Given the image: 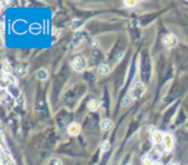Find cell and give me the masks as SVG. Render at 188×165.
I'll use <instances>...</instances> for the list:
<instances>
[{
	"label": "cell",
	"mask_w": 188,
	"mask_h": 165,
	"mask_svg": "<svg viewBox=\"0 0 188 165\" xmlns=\"http://www.w3.org/2000/svg\"><path fill=\"white\" fill-rule=\"evenodd\" d=\"M1 163L2 165H16V161L13 160L11 153L6 147L1 151Z\"/></svg>",
	"instance_id": "cell-4"
},
{
	"label": "cell",
	"mask_w": 188,
	"mask_h": 165,
	"mask_svg": "<svg viewBox=\"0 0 188 165\" xmlns=\"http://www.w3.org/2000/svg\"><path fill=\"white\" fill-rule=\"evenodd\" d=\"M169 165H179V163L178 162H170Z\"/></svg>",
	"instance_id": "cell-21"
},
{
	"label": "cell",
	"mask_w": 188,
	"mask_h": 165,
	"mask_svg": "<svg viewBox=\"0 0 188 165\" xmlns=\"http://www.w3.org/2000/svg\"><path fill=\"white\" fill-rule=\"evenodd\" d=\"M109 72H110V68H109V66L107 64H100L99 65L98 73L100 74V75H107V74H109Z\"/></svg>",
	"instance_id": "cell-12"
},
{
	"label": "cell",
	"mask_w": 188,
	"mask_h": 165,
	"mask_svg": "<svg viewBox=\"0 0 188 165\" xmlns=\"http://www.w3.org/2000/svg\"><path fill=\"white\" fill-rule=\"evenodd\" d=\"M80 131H82V127L79 126V123L77 122H72L67 127V133L69 135H73V136L78 135L80 133Z\"/></svg>",
	"instance_id": "cell-7"
},
{
	"label": "cell",
	"mask_w": 188,
	"mask_h": 165,
	"mask_svg": "<svg viewBox=\"0 0 188 165\" xmlns=\"http://www.w3.org/2000/svg\"><path fill=\"white\" fill-rule=\"evenodd\" d=\"M72 67L76 72H83L87 67V61L84 56H77L72 62Z\"/></svg>",
	"instance_id": "cell-2"
},
{
	"label": "cell",
	"mask_w": 188,
	"mask_h": 165,
	"mask_svg": "<svg viewBox=\"0 0 188 165\" xmlns=\"http://www.w3.org/2000/svg\"><path fill=\"white\" fill-rule=\"evenodd\" d=\"M151 141H152V143L153 144H156V145H158V144H161V143H163L164 141V134L161 132V131H155L153 134L151 135Z\"/></svg>",
	"instance_id": "cell-8"
},
{
	"label": "cell",
	"mask_w": 188,
	"mask_h": 165,
	"mask_svg": "<svg viewBox=\"0 0 188 165\" xmlns=\"http://www.w3.org/2000/svg\"><path fill=\"white\" fill-rule=\"evenodd\" d=\"M37 76H38V78L40 80H46L47 79V77H49V73H47L46 69L40 68L38 71V73H37Z\"/></svg>",
	"instance_id": "cell-11"
},
{
	"label": "cell",
	"mask_w": 188,
	"mask_h": 165,
	"mask_svg": "<svg viewBox=\"0 0 188 165\" xmlns=\"http://www.w3.org/2000/svg\"><path fill=\"white\" fill-rule=\"evenodd\" d=\"M100 127H101V129H102L103 131H109V130H111V129H112L113 123H112V121H111L110 119H103V120L100 122Z\"/></svg>",
	"instance_id": "cell-9"
},
{
	"label": "cell",
	"mask_w": 188,
	"mask_h": 165,
	"mask_svg": "<svg viewBox=\"0 0 188 165\" xmlns=\"http://www.w3.org/2000/svg\"><path fill=\"white\" fill-rule=\"evenodd\" d=\"M62 161L60 159H57V158H54V159H52L50 161V164L49 165H62Z\"/></svg>",
	"instance_id": "cell-14"
},
{
	"label": "cell",
	"mask_w": 188,
	"mask_h": 165,
	"mask_svg": "<svg viewBox=\"0 0 188 165\" xmlns=\"http://www.w3.org/2000/svg\"><path fill=\"white\" fill-rule=\"evenodd\" d=\"M2 66H3V68H2V71H3V73H7L9 74V72H10V65L7 63L6 61L2 63Z\"/></svg>",
	"instance_id": "cell-15"
},
{
	"label": "cell",
	"mask_w": 188,
	"mask_h": 165,
	"mask_svg": "<svg viewBox=\"0 0 188 165\" xmlns=\"http://www.w3.org/2000/svg\"><path fill=\"white\" fill-rule=\"evenodd\" d=\"M153 165H163V164H162L161 162H158V161H155V162L153 163Z\"/></svg>",
	"instance_id": "cell-20"
},
{
	"label": "cell",
	"mask_w": 188,
	"mask_h": 165,
	"mask_svg": "<svg viewBox=\"0 0 188 165\" xmlns=\"http://www.w3.org/2000/svg\"><path fill=\"white\" fill-rule=\"evenodd\" d=\"M164 149H165V151H172L173 149H174V144H175V141H174V136L170 134V133H166V134H164Z\"/></svg>",
	"instance_id": "cell-5"
},
{
	"label": "cell",
	"mask_w": 188,
	"mask_h": 165,
	"mask_svg": "<svg viewBox=\"0 0 188 165\" xmlns=\"http://www.w3.org/2000/svg\"><path fill=\"white\" fill-rule=\"evenodd\" d=\"M153 161H152V159H151L150 156H146V158H144L143 159V165H153Z\"/></svg>",
	"instance_id": "cell-17"
},
{
	"label": "cell",
	"mask_w": 188,
	"mask_h": 165,
	"mask_svg": "<svg viewBox=\"0 0 188 165\" xmlns=\"http://www.w3.org/2000/svg\"><path fill=\"white\" fill-rule=\"evenodd\" d=\"M109 149H110V142L107 140L103 141L101 143V151L102 152H107V151H109Z\"/></svg>",
	"instance_id": "cell-13"
},
{
	"label": "cell",
	"mask_w": 188,
	"mask_h": 165,
	"mask_svg": "<svg viewBox=\"0 0 188 165\" xmlns=\"http://www.w3.org/2000/svg\"><path fill=\"white\" fill-rule=\"evenodd\" d=\"M162 42H163L164 48H166V49H173V48H175L176 45L178 44V37H176L175 34H173V33H167L163 37Z\"/></svg>",
	"instance_id": "cell-3"
},
{
	"label": "cell",
	"mask_w": 188,
	"mask_h": 165,
	"mask_svg": "<svg viewBox=\"0 0 188 165\" xmlns=\"http://www.w3.org/2000/svg\"><path fill=\"white\" fill-rule=\"evenodd\" d=\"M128 105H129V99H128V98H124L123 101H122V106H123V107H126Z\"/></svg>",
	"instance_id": "cell-19"
},
{
	"label": "cell",
	"mask_w": 188,
	"mask_h": 165,
	"mask_svg": "<svg viewBox=\"0 0 188 165\" xmlns=\"http://www.w3.org/2000/svg\"><path fill=\"white\" fill-rule=\"evenodd\" d=\"M145 90H146V87L144 84L141 81H138L130 88L129 95L132 99H140L145 94Z\"/></svg>",
	"instance_id": "cell-1"
},
{
	"label": "cell",
	"mask_w": 188,
	"mask_h": 165,
	"mask_svg": "<svg viewBox=\"0 0 188 165\" xmlns=\"http://www.w3.org/2000/svg\"><path fill=\"white\" fill-rule=\"evenodd\" d=\"M9 94H8V90H7L6 88H1V94H0V97H1V99L3 100L5 98H6V96H8Z\"/></svg>",
	"instance_id": "cell-18"
},
{
	"label": "cell",
	"mask_w": 188,
	"mask_h": 165,
	"mask_svg": "<svg viewBox=\"0 0 188 165\" xmlns=\"http://www.w3.org/2000/svg\"><path fill=\"white\" fill-rule=\"evenodd\" d=\"M137 3H138V1H135V0H125L124 1V5L126 7H134Z\"/></svg>",
	"instance_id": "cell-16"
},
{
	"label": "cell",
	"mask_w": 188,
	"mask_h": 165,
	"mask_svg": "<svg viewBox=\"0 0 188 165\" xmlns=\"http://www.w3.org/2000/svg\"><path fill=\"white\" fill-rule=\"evenodd\" d=\"M100 107V101L97 100V99H91L89 103H88V109L90 111H96Z\"/></svg>",
	"instance_id": "cell-10"
},
{
	"label": "cell",
	"mask_w": 188,
	"mask_h": 165,
	"mask_svg": "<svg viewBox=\"0 0 188 165\" xmlns=\"http://www.w3.org/2000/svg\"><path fill=\"white\" fill-rule=\"evenodd\" d=\"M16 84V79L13 78V76H11L10 74L3 73L1 76V88H6L9 87L10 85H14Z\"/></svg>",
	"instance_id": "cell-6"
}]
</instances>
